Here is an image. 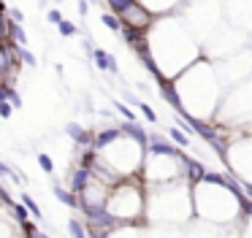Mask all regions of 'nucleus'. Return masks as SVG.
I'll return each mask as SVG.
<instances>
[{"mask_svg": "<svg viewBox=\"0 0 252 238\" xmlns=\"http://www.w3.org/2000/svg\"><path fill=\"white\" fill-rule=\"evenodd\" d=\"M144 43H147L149 57L158 65L160 76L171 79V82L204 57L198 41L190 35V30L184 27V22L176 14L155 17V22L144 33Z\"/></svg>", "mask_w": 252, "mask_h": 238, "instance_id": "f257e3e1", "label": "nucleus"}, {"mask_svg": "<svg viewBox=\"0 0 252 238\" xmlns=\"http://www.w3.org/2000/svg\"><path fill=\"white\" fill-rule=\"evenodd\" d=\"M174 89L176 98H179V108H182L176 111V116H190L198 122L214 116V108H217L220 95H223V84L217 82V73H214L211 63H206L204 57L176 76Z\"/></svg>", "mask_w": 252, "mask_h": 238, "instance_id": "f03ea898", "label": "nucleus"}, {"mask_svg": "<svg viewBox=\"0 0 252 238\" xmlns=\"http://www.w3.org/2000/svg\"><path fill=\"white\" fill-rule=\"evenodd\" d=\"M190 200H193V214L209 225H220L236 216L247 219L252 214L250 200H239L223 184V173H211V171H206L201 181L190 184Z\"/></svg>", "mask_w": 252, "mask_h": 238, "instance_id": "7ed1b4c3", "label": "nucleus"}, {"mask_svg": "<svg viewBox=\"0 0 252 238\" xmlns=\"http://www.w3.org/2000/svg\"><path fill=\"white\" fill-rule=\"evenodd\" d=\"M152 222H187L193 219V200H190L187 181H168V184H144V219Z\"/></svg>", "mask_w": 252, "mask_h": 238, "instance_id": "20e7f679", "label": "nucleus"}, {"mask_svg": "<svg viewBox=\"0 0 252 238\" xmlns=\"http://www.w3.org/2000/svg\"><path fill=\"white\" fill-rule=\"evenodd\" d=\"M106 211L117 219L119 227L147 225V219H144V181H141V176L122 179L114 187H109Z\"/></svg>", "mask_w": 252, "mask_h": 238, "instance_id": "39448f33", "label": "nucleus"}, {"mask_svg": "<svg viewBox=\"0 0 252 238\" xmlns=\"http://www.w3.org/2000/svg\"><path fill=\"white\" fill-rule=\"evenodd\" d=\"M144 146L130 141L128 135H119L117 141H112L109 146H103L95 154L100 157V163L109 165L119 179H133V176H141V163H144Z\"/></svg>", "mask_w": 252, "mask_h": 238, "instance_id": "423d86ee", "label": "nucleus"}, {"mask_svg": "<svg viewBox=\"0 0 252 238\" xmlns=\"http://www.w3.org/2000/svg\"><path fill=\"white\" fill-rule=\"evenodd\" d=\"M225 163H228L230 173L236 176V179L247 181V176H250V135H239V141H230L228 146H225Z\"/></svg>", "mask_w": 252, "mask_h": 238, "instance_id": "0eeeda50", "label": "nucleus"}, {"mask_svg": "<svg viewBox=\"0 0 252 238\" xmlns=\"http://www.w3.org/2000/svg\"><path fill=\"white\" fill-rule=\"evenodd\" d=\"M119 22H122V27H130V30H141V33H147V27L155 22V17L147 11V8L141 6V3H136V0H130L128 6H125V11L119 14Z\"/></svg>", "mask_w": 252, "mask_h": 238, "instance_id": "6e6552de", "label": "nucleus"}, {"mask_svg": "<svg viewBox=\"0 0 252 238\" xmlns=\"http://www.w3.org/2000/svg\"><path fill=\"white\" fill-rule=\"evenodd\" d=\"M136 3H141L152 17H168V14L179 11V6H182V0H136Z\"/></svg>", "mask_w": 252, "mask_h": 238, "instance_id": "1a4fd4ad", "label": "nucleus"}, {"mask_svg": "<svg viewBox=\"0 0 252 238\" xmlns=\"http://www.w3.org/2000/svg\"><path fill=\"white\" fill-rule=\"evenodd\" d=\"M65 133H68V138L73 141L82 151L92 149V130H84L79 122H68L65 125Z\"/></svg>", "mask_w": 252, "mask_h": 238, "instance_id": "9d476101", "label": "nucleus"}, {"mask_svg": "<svg viewBox=\"0 0 252 238\" xmlns=\"http://www.w3.org/2000/svg\"><path fill=\"white\" fill-rule=\"evenodd\" d=\"M90 57H92L95 68L103 70V73H114L119 76V65H117V57H114L112 52H106V49H92L90 52Z\"/></svg>", "mask_w": 252, "mask_h": 238, "instance_id": "9b49d317", "label": "nucleus"}, {"mask_svg": "<svg viewBox=\"0 0 252 238\" xmlns=\"http://www.w3.org/2000/svg\"><path fill=\"white\" fill-rule=\"evenodd\" d=\"M182 173H184V181H187V184H195V181H201V176L206 173V168L195 157H190L187 151H182Z\"/></svg>", "mask_w": 252, "mask_h": 238, "instance_id": "f8f14e48", "label": "nucleus"}, {"mask_svg": "<svg viewBox=\"0 0 252 238\" xmlns=\"http://www.w3.org/2000/svg\"><path fill=\"white\" fill-rule=\"evenodd\" d=\"M119 128L117 125H112V128H106V130H98V133H92V151H100L103 146H109L112 141L119 138Z\"/></svg>", "mask_w": 252, "mask_h": 238, "instance_id": "ddd939ff", "label": "nucleus"}, {"mask_svg": "<svg viewBox=\"0 0 252 238\" xmlns=\"http://www.w3.org/2000/svg\"><path fill=\"white\" fill-rule=\"evenodd\" d=\"M90 181H92L90 168H82V165H79V168H73V173H70V192H73V195H76V192H82Z\"/></svg>", "mask_w": 252, "mask_h": 238, "instance_id": "4468645a", "label": "nucleus"}, {"mask_svg": "<svg viewBox=\"0 0 252 238\" xmlns=\"http://www.w3.org/2000/svg\"><path fill=\"white\" fill-rule=\"evenodd\" d=\"M158 84H160V98H163V100H165V103H168L174 111H182V108H179V98H176L174 82H171V79H160Z\"/></svg>", "mask_w": 252, "mask_h": 238, "instance_id": "2eb2a0df", "label": "nucleus"}, {"mask_svg": "<svg viewBox=\"0 0 252 238\" xmlns=\"http://www.w3.org/2000/svg\"><path fill=\"white\" fill-rule=\"evenodd\" d=\"M54 197H57L63 206H68V209H79V197L73 195L70 190H65V187L54 184Z\"/></svg>", "mask_w": 252, "mask_h": 238, "instance_id": "dca6fc26", "label": "nucleus"}, {"mask_svg": "<svg viewBox=\"0 0 252 238\" xmlns=\"http://www.w3.org/2000/svg\"><path fill=\"white\" fill-rule=\"evenodd\" d=\"M168 138H171V144H174L179 151L190 146V135H187V133H182L179 128H168Z\"/></svg>", "mask_w": 252, "mask_h": 238, "instance_id": "f3484780", "label": "nucleus"}, {"mask_svg": "<svg viewBox=\"0 0 252 238\" xmlns=\"http://www.w3.org/2000/svg\"><path fill=\"white\" fill-rule=\"evenodd\" d=\"M19 197H22V206H24V211H27L30 216H35V222H38V219H44V211H41V206L35 203V200L27 195V192H22Z\"/></svg>", "mask_w": 252, "mask_h": 238, "instance_id": "a211bd4d", "label": "nucleus"}, {"mask_svg": "<svg viewBox=\"0 0 252 238\" xmlns=\"http://www.w3.org/2000/svg\"><path fill=\"white\" fill-rule=\"evenodd\" d=\"M119 38H122L128 46H138L141 41H144V33L141 30H130V27H122L119 30Z\"/></svg>", "mask_w": 252, "mask_h": 238, "instance_id": "6ab92c4d", "label": "nucleus"}, {"mask_svg": "<svg viewBox=\"0 0 252 238\" xmlns=\"http://www.w3.org/2000/svg\"><path fill=\"white\" fill-rule=\"evenodd\" d=\"M68 233H70V238H87V227H84V222H79L76 216L68 219Z\"/></svg>", "mask_w": 252, "mask_h": 238, "instance_id": "aec40b11", "label": "nucleus"}, {"mask_svg": "<svg viewBox=\"0 0 252 238\" xmlns=\"http://www.w3.org/2000/svg\"><path fill=\"white\" fill-rule=\"evenodd\" d=\"M100 22H103V27H109L112 33H117V35H119V30H122V22H119V19L114 17L112 11H103V14H100Z\"/></svg>", "mask_w": 252, "mask_h": 238, "instance_id": "412c9836", "label": "nucleus"}, {"mask_svg": "<svg viewBox=\"0 0 252 238\" xmlns=\"http://www.w3.org/2000/svg\"><path fill=\"white\" fill-rule=\"evenodd\" d=\"M57 33L63 35V38H73V35H79V24H76V22H68V19H63V22L57 24Z\"/></svg>", "mask_w": 252, "mask_h": 238, "instance_id": "4be33fe9", "label": "nucleus"}, {"mask_svg": "<svg viewBox=\"0 0 252 238\" xmlns=\"http://www.w3.org/2000/svg\"><path fill=\"white\" fill-rule=\"evenodd\" d=\"M14 57L22 60V63H24V65H30V68H35V65H38L35 54H33V52H27V49H17V46H14Z\"/></svg>", "mask_w": 252, "mask_h": 238, "instance_id": "5701e85b", "label": "nucleus"}, {"mask_svg": "<svg viewBox=\"0 0 252 238\" xmlns=\"http://www.w3.org/2000/svg\"><path fill=\"white\" fill-rule=\"evenodd\" d=\"M114 108H117V114L122 116L125 122H136V114L128 108V103H122V100H114Z\"/></svg>", "mask_w": 252, "mask_h": 238, "instance_id": "b1692460", "label": "nucleus"}, {"mask_svg": "<svg viewBox=\"0 0 252 238\" xmlns=\"http://www.w3.org/2000/svg\"><path fill=\"white\" fill-rule=\"evenodd\" d=\"M35 160H38V165H41L46 173H54V163H52V157H49L46 151H38V154H35Z\"/></svg>", "mask_w": 252, "mask_h": 238, "instance_id": "393cba45", "label": "nucleus"}, {"mask_svg": "<svg viewBox=\"0 0 252 238\" xmlns=\"http://www.w3.org/2000/svg\"><path fill=\"white\" fill-rule=\"evenodd\" d=\"M138 111L144 114V119H147V122H152V125H158V122H160V116L152 111V106H147V103H138Z\"/></svg>", "mask_w": 252, "mask_h": 238, "instance_id": "a878e982", "label": "nucleus"}, {"mask_svg": "<svg viewBox=\"0 0 252 238\" xmlns=\"http://www.w3.org/2000/svg\"><path fill=\"white\" fill-rule=\"evenodd\" d=\"M11 214H14V219L19 222V225H24V222H27V211H24V206L22 203H11Z\"/></svg>", "mask_w": 252, "mask_h": 238, "instance_id": "bb28decb", "label": "nucleus"}, {"mask_svg": "<svg viewBox=\"0 0 252 238\" xmlns=\"http://www.w3.org/2000/svg\"><path fill=\"white\" fill-rule=\"evenodd\" d=\"M130 0H106V6H109V11L114 14V17H119V14L125 11V6H128Z\"/></svg>", "mask_w": 252, "mask_h": 238, "instance_id": "cd10ccee", "label": "nucleus"}, {"mask_svg": "<svg viewBox=\"0 0 252 238\" xmlns=\"http://www.w3.org/2000/svg\"><path fill=\"white\" fill-rule=\"evenodd\" d=\"M8 103H11V108H22V95L17 92V87H11V92H8Z\"/></svg>", "mask_w": 252, "mask_h": 238, "instance_id": "c85d7f7f", "label": "nucleus"}, {"mask_svg": "<svg viewBox=\"0 0 252 238\" xmlns=\"http://www.w3.org/2000/svg\"><path fill=\"white\" fill-rule=\"evenodd\" d=\"M46 19H49V22H52V24H54V27H57V24H60V22H63V19H65V17H63V11H60V8H49V14H46Z\"/></svg>", "mask_w": 252, "mask_h": 238, "instance_id": "c756f323", "label": "nucleus"}, {"mask_svg": "<svg viewBox=\"0 0 252 238\" xmlns=\"http://www.w3.org/2000/svg\"><path fill=\"white\" fill-rule=\"evenodd\" d=\"M8 17H11L8 22H14V24H22L24 22V11H22V8H11V11H8Z\"/></svg>", "mask_w": 252, "mask_h": 238, "instance_id": "7c9ffc66", "label": "nucleus"}, {"mask_svg": "<svg viewBox=\"0 0 252 238\" xmlns=\"http://www.w3.org/2000/svg\"><path fill=\"white\" fill-rule=\"evenodd\" d=\"M11 114H14L11 103H8V100H3V103H0V119H11Z\"/></svg>", "mask_w": 252, "mask_h": 238, "instance_id": "2f4dec72", "label": "nucleus"}, {"mask_svg": "<svg viewBox=\"0 0 252 238\" xmlns=\"http://www.w3.org/2000/svg\"><path fill=\"white\" fill-rule=\"evenodd\" d=\"M122 98H125V100H128V103H133V106H138V103H141V100H138V98H136V95H133V92H128V89H125V92H122Z\"/></svg>", "mask_w": 252, "mask_h": 238, "instance_id": "473e14b6", "label": "nucleus"}, {"mask_svg": "<svg viewBox=\"0 0 252 238\" xmlns=\"http://www.w3.org/2000/svg\"><path fill=\"white\" fill-rule=\"evenodd\" d=\"M0 176H3V179H8V176H11V168H8L3 160H0Z\"/></svg>", "mask_w": 252, "mask_h": 238, "instance_id": "72a5a7b5", "label": "nucleus"}, {"mask_svg": "<svg viewBox=\"0 0 252 238\" xmlns=\"http://www.w3.org/2000/svg\"><path fill=\"white\" fill-rule=\"evenodd\" d=\"M87 11H90V3H87V0H79V14L84 17Z\"/></svg>", "mask_w": 252, "mask_h": 238, "instance_id": "f704fd0d", "label": "nucleus"}, {"mask_svg": "<svg viewBox=\"0 0 252 238\" xmlns=\"http://www.w3.org/2000/svg\"><path fill=\"white\" fill-rule=\"evenodd\" d=\"M3 27H6V17H3V6H0V35H3Z\"/></svg>", "mask_w": 252, "mask_h": 238, "instance_id": "c9c22d12", "label": "nucleus"}, {"mask_svg": "<svg viewBox=\"0 0 252 238\" xmlns=\"http://www.w3.org/2000/svg\"><path fill=\"white\" fill-rule=\"evenodd\" d=\"M54 3H63V0H54Z\"/></svg>", "mask_w": 252, "mask_h": 238, "instance_id": "e433bc0d", "label": "nucleus"}]
</instances>
